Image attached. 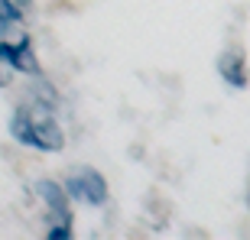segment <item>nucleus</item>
I'll return each mask as SVG.
<instances>
[{
    "label": "nucleus",
    "mask_w": 250,
    "mask_h": 240,
    "mask_svg": "<svg viewBox=\"0 0 250 240\" xmlns=\"http://www.w3.org/2000/svg\"><path fill=\"white\" fill-rule=\"evenodd\" d=\"M33 192L46 201V208L52 211V221H72V211H68V192L65 185L52 182V179H39L33 185Z\"/></svg>",
    "instance_id": "nucleus-2"
},
{
    "label": "nucleus",
    "mask_w": 250,
    "mask_h": 240,
    "mask_svg": "<svg viewBox=\"0 0 250 240\" xmlns=\"http://www.w3.org/2000/svg\"><path fill=\"white\" fill-rule=\"evenodd\" d=\"M78 179H82V188H84V204H91V208L107 204V179H104L98 169L82 166L78 169Z\"/></svg>",
    "instance_id": "nucleus-4"
},
{
    "label": "nucleus",
    "mask_w": 250,
    "mask_h": 240,
    "mask_svg": "<svg viewBox=\"0 0 250 240\" xmlns=\"http://www.w3.org/2000/svg\"><path fill=\"white\" fill-rule=\"evenodd\" d=\"M33 149H42V153H59L65 146V133L56 120L46 114H36V123H33Z\"/></svg>",
    "instance_id": "nucleus-1"
},
{
    "label": "nucleus",
    "mask_w": 250,
    "mask_h": 240,
    "mask_svg": "<svg viewBox=\"0 0 250 240\" xmlns=\"http://www.w3.org/2000/svg\"><path fill=\"white\" fill-rule=\"evenodd\" d=\"M0 59L7 65L17 62V42H7V39H0Z\"/></svg>",
    "instance_id": "nucleus-11"
},
{
    "label": "nucleus",
    "mask_w": 250,
    "mask_h": 240,
    "mask_svg": "<svg viewBox=\"0 0 250 240\" xmlns=\"http://www.w3.org/2000/svg\"><path fill=\"white\" fill-rule=\"evenodd\" d=\"M17 3H20L23 10H26V7H33V0H17Z\"/></svg>",
    "instance_id": "nucleus-12"
},
{
    "label": "nucleus",
    "mask_w": 250,
    "mask_h": 240,
    "mask_svg": "<svg viewBox=\"0 0 250 240\" xmlns=\"http://www.w3.org/2000/svg\"><path fill=\"white\" fill-rule=\"evenodd\" d=\"M13 68H17V72H23V75H29V78H39V75H42L36 56H33V39H29V36H20V42H17V62H13Z\"/></svg>",
    "instance_id": "nucleus-7"
},
{
    "label": "nucleus",
    "mask_w": 250,
    "mask_h": 240,
    "mask_svg": "<svg viewBox=\"0 0 250 240\" xmlns=\"http://www.w3.org/2000/svg\"><path fill=\"white\" fill-rule=\"evenodd\" d=\"M46 237L49 240H72L75 237V234H72V221H52Z\"/></svg>",
    "instance_id": "nucleus-9"
},
{
    "label": "nucleus",
    "mask_w": 250,
    "mask_h": 240,
    "mask_svg": "<svg viewBox=\"0 0 250 240\" xmlns=\"http://www.w3.org/2000/svg\"><path fill=\"white\" fill-rule=\"evenodd\" d=\"M0 88H7V78H0Z\"/></svg>",
    "instance_id": "nucleus-13"
},
{
    "label": "nucleus",
    "mask_w": 250,
    "mask_h": 240,
    "mask_svg": "<svg viewBox=\"0 0 250 240\" xmlns=\"http://www.w3.org/2000/svg\"><path fill=\"white\" fill-rule=\"evenodd\" d=\"M218 75L224 78V84L228 88H237V91H244L250 81L247 75V62H244V52L241 49H228V52H221L218 56Z\"/></svg>",
    "instance_id": "nucleus-3"
},
{
    "label": "nucleus",
    "mask_w": 250,
    "mask_h": 240,
    "mask_svg": "<svg viewBox=\"0 0 250 240\" xmlns=\"http://www.w3.org/2000/svg\"><path fill=\"white\" fill-rule=\"evenodd\" d=\"M62 185H65V192H68V198H72V201L84 204V188H82V179H78V176H68V179H62Z\"/></svg>",
    "instance_id": "nucleus-10"
},
{
    "label": "nucleus",
    "mask_w": 250,
    "mask_h": 240,
    "mask_svg": "<svg viewBox=\"0 0 250 240\" xmlns=\"http://www.w3.org/2000/svg\"><path fill=\"white\" fill-rule=\"evenodd\" d=\"M0 62H3V59H0Z\"/></svg>",
    "instance_id": "nucleus-14"
},
{
    "label": "nucleus",
    "mask_w": 250,
    "mask_h": 240,
    "mask_svg": "<svg viewBox=\"0 0 250 240\" xmlns=\"http://www.w3.org/2000/svg\"><path fill=\"white\" fill-rule=\"evenodd\" d=\"M29 94H33V107H42V111H49V114L59 107V94H56V88L46 81V75L33 78V84H29Z\"/></svg>",
    "instance_id": "nucleus-6"
},
{
    "label": "nucleus",
    "mask_w": 250,
    "mask_h": 240,
    "mask_svg": "<svg viewBox=\"0 0 250 240\" xmlns=\"http://www.w3.org/2000/svg\"><path fill=\"white\" fill-rule=\"evenodd\" d=\"M33 123H36V114L29 107H17L13 117H10V137L17 143H23V146H29L33 143Z\"/></svg>",
    "instance_id": "nucleus-5"
},
{
    "label": "nucleus",
    "mask_w": 250,
    "mask_h": 240,
    "mask_svg": "<svg viewBox=\"0 0 250 240\" xmlns=\"http://www.w3.org/2000/svg\"><path fill=\"white\" fill-rule=\"evenodd\" d=\"M17 23H23V7L17 0H0V33L17 26Z\"/></svg>",
    "instance_id": "nucleus-8"
}]
</instances>
